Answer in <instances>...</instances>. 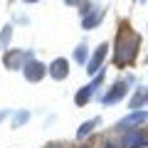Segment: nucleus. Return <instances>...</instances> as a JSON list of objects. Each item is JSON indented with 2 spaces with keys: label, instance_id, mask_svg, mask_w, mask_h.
Wrapping results in <instances>:
<instances>
[{
  "label": "nucleus",
  "instance_id": "1",
  "mask_svg": "<svg viewBox=\"0 0 148 148\" xmlns=\"http://www.w3.org/2000/svg\"><path fill=\"white\" fill-rule=\"evenodd\" d=\"M104 52H106V45H101V47L99 49H96V54H94V59H91V64H89V72H94V67H96V64H99L101 62V57H104Z\"/></svg>",
  "mask_w": 148,
  "mask_h": 148
},
{
  "label": "nucleus",
  "instance_id": "2",
  "mask_svg": "<svg viewBox=\"0 0 148 148\" xmlns=\"http://www.w3.org/2000/svg\"><path fill=\"white\" fill-rule=\"evenodd\" d=\"M54 77H64V62H54Z\"/></svg>",
  "mask_w": 148,
  "mask_h": 148
},
{
  "label": "nucleus",
  "instance_id": "3",
  "mask_svg": "<svg viewBox=\"0 0 148 148\" xmlns=\"http://www.w3.org/2000/svg\"><path fill=\"white\" fill-rule=\"evenodd\" d=\"M106 148H114V146H106Z\"/></svg>",
  "mask_w": 148,
  "mask_h": 148
}]
</instances>
